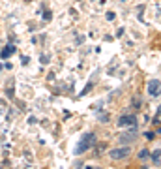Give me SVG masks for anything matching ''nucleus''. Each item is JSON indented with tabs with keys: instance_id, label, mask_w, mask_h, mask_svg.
Instances as JSON below:
<instances>
[{
	"instance_id": "3",
	"label": "nucleus",
	"mask_w": 161,
	"mask_h": 169,
	"mask_svg": "<svg viewBox=\"0 0 161 169\" xmlns=\"http://www.w3.org/2000/svg\"><path fill=\"white\" fill-rule=\"evenodd\" d=\"M129 152H131L129 147H120V149H113V150L109 152V156L113 158V160H122L125 156H129Z\"/></svg>"
},
{
	"instance_id": "4",
	"label": "nucleus",
	"mask_w": 161,
	"mask_h": 169,
	"mask_svg": "<svg viewBox=\"0 0 161 169\" xmlns=\"http://www.w3.org/2000/svg\"><path fill=\"white\" fill-rule=\"evenodd\" d=\"M148 94L150 96H159L161 94V81H150L148 83Z\"/></svg>"
},
{
	"instance_id": "12",
	"label": "nucleus",
	"mask_w": 161,
	"mask_h": 169,
	"mask_svg": "<svg viewBox=\"0 0 161 169\" xmlns=\"http://www.w3.org/2000/svg\"><path fill=\"white\" fill-rule=\"evenodd\" d=\"M86 169H92V167H86Z\"/></svg>"
},
{
	"instance_id": "7",
	"label": "nucleus",
	"mask_w": 161,
	"mask_h": 169,
	"mask_svg": "<svg viewBox=\"0 0 161 169\" xmlns=\"http://www.w3.org/2000/svg\"><path fill=\"white\" fill-rule=\"evenodd\" d=\"M150 156V152L148 150H146V149H142L141 152H139V158H141V160H146V158H148Z\"/></svg>"
},
{
	"instance_id": "2",
	"label": "nucleus",
	"mask_w": 161,
	"mask_h": 169,
	"mask_svg": "<svg viewBox=\"0 0 161 169\" xmlns=\"http://www.w3.org/2000/svg\"><path fill=\"white\" fill-rule=\"evenodd\" d=\"M118 126H120V128H135L137 126V117L135 115H122L118 118Z\"/></svg>"
},
{
	"instance_id": "8",
	"label": "nucleus",
	"mask_w": 161,
	"mask_h": 169,
	"mask_svg": "<svg viewBox=\"0 0 161 169\" xmlns=\"http://www.w3.org/2000/svg\"><path fill=\"white\" fill-rule=\"evenodd\" d=\"M159 156H161V150H156L152 154V158H154V162H159Z\"/></svg>"
},
{
	"instance_id": "10",
	"label": "nucleus",
	"mask_w": 161,
	"mask_h": 169,
	"mask_svg": "<svg viewBox=\"0 0 161 169\" xmlns=\"http://www.w3.org/2000/svg\"><path fill=\"white\" fill-rule=\"evenodd\" d=\"M43 19H45V21H49V19H51V13L45 11V13H43Z\"/></svg>"
},
{
	"instance_id": "6",
	"label": "nucleus",
	"mask_w": 161,
	"mask_h": 169,
	"mask_svg": "<svg viewBox=\"0 0 161 169\" xmlns=\"http://www.w3.org/2000/svg\"><path fill=\"white\" fill-rule=\"evenodd\" d=\"M13 53H15V45H6L4 51L0 53V56H2V58H8V56H11Z\"/></svg>"
},
{
	"instance_id": "9",
	"label": "nucleus",
	"mask_w": 161,
	"mask_h": 169,
	"mask_svg": "<svg viewBox=\"0 0 161 169\" xmlns=\"http://www.w3.org/2000/svg\"><path fill=\"white\" fill-rule=\"evenodd\" d=\"M107 19H109V21H113V19H114V13H113V11H109V13H107Z\"/></svg>"
},
{
	"instance_id": "5",
	"label": "nucleus",
	"mask_w": 161,
	"mask_h": 169,
	"mask_svg": "<svg viewBox=\"0 0 161 169\" xmlns=\"http://www.w3.org/2000/svg\"><path fill=\"white\" fill-rule=\"evenodd\" d=\"M137 139V132L135 130H133L131 133L128 132V133H124V135H120V141H122V143H129V141H135Z\"/></svg>"
},
{
	"instance_id": "13",
	"label": "nucleus",
	"mask_w": 161,
	"mask_h": 169,
	"mask_svg": "<svg viewBox=\"0 0 161 169\" xmlns=\"http://www.w3.org/2000/svg\"><path fill=\"white\" fill-rule=\"evenodd\" d=\"M159 133H161V128H159Z\"/></svg>"
},
{
	"instance_id": "11",
	"label": "nucleus",
	"mask_w": 161,
	"mask_h": 169,
	"mask_svg": "<svg viewBox=\"0 0 161 169\" xmlns=\"http://www.w3.org/2000/svg\"><path fill=\"white\" fill-rule=\"evenodd\" d=\"M159 113H161V105H159Z\"/></svg>"
},
{
	"instance_id": "1",
	"label": "nucleus",
	"mask_w": 161,
	"mask_h": 169,
	"mask_svg": "<svg viewBox=\"0 0 161 169\" xmlns=\"http://www.w3.org/2000/svg\"><path fill=\"white\" fill-rule=\"evenodd\" d=\"M94 141H96V135H94V133H85V135H82V139H81V143L77 145L75 152H77V154H81V152L88 150V149H90V145H92Z\"/></svg>"
}]
</instances>
